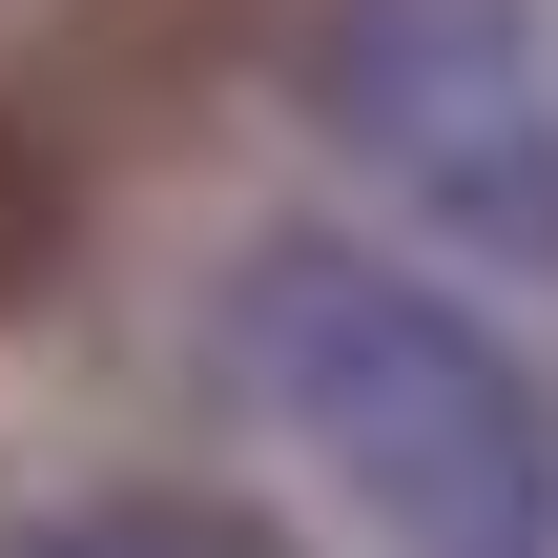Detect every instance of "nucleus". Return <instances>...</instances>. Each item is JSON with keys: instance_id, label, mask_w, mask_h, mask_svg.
<instances>
[{"instance_id": "1", "label": "nucleus", "mask_w": 558, "mask_h": 558, "mask_svg": "<svg viewBox=\"0 0 558 558\" xmlns=\"http://www.w3.org/2000/svg\"><path fill=\"white\" fill-rule=\"evenodd\" d=\"M207 352H228L248 435L331 518H373V538H414V558H558V393L435 269H393L352 228H290V248L228 269Z\"/></svg>"}, {"instance_id": "2", "label": "nucleus", "mask_w": 558, "mask_h": 558, "mask_svg": "<svg viewBox=\"0 0 558 558\" xmlns=\"http://www.w3.org/2000/svg\"><path fill=\"white\" fill-rule=\"evenodd\" d=\"M311 104L393 207L558 269V41H538V0H331Z\"/></svg>"}]
</instances>
